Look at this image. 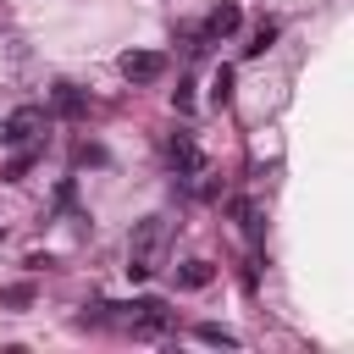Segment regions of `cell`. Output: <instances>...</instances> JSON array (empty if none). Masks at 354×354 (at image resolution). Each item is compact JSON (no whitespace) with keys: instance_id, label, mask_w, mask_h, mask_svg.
Returning a JSON list of instances; mask_svg holds the SVG:
<instances>
[{"instance_id":"6da1fadb","label":"cell","mask_w":354,"mask_h":354,"mask_svg":"<svg viewBox=\"0 0 354 354\" xmlns=\"http://www.w3.org/2000/svg\"><path fill=\"white\" fill-rule=\"evenodd\" d=\"M166 238H171V221H166V216H144V221L133 227V238H127V277H133V282L155 277V266H160V254H166Z\"/></svg>"},{"instance_id":"7a4b0ae2","label":"cell","mask_w":354,"mask_h":354,"mask_svg":"<svg viewBox=\"0 0 354 354\" xmlns=\"http://www.w3.org/2000/svg\"><path fill=\"white\" fill-rule=\"evenodd\" d=\"M94 321H111L133 337H155V332L171 326V310H166V299H127V304H100Z\"/></svg>"},{"instance_id":"3957f363","label":"cell","mask_w":354,"mask_h":354,"mask_svg":"<svg viewBox=\"0 0 354 354\" xmlns=\"http://www.w3.org/2000/svg\"><path fill=\"white\" fill-rule=\"evenodd\" d=\"M44 127H50V111H44V105H17V111L0 122V144H33Z\"/></svg>"},{"instance_id":"277c9868","label":"cell","mask_w":354,"mask_h":354,"mask_svg":"<svg viewBox=\"0 0 354 354\" xmlns=\"http://www.w3.org/2000/svg\"><path fill=\"white\" fill-rule=\"evenodd\" d=\"M116 66H122L127 83H155V77L166 72V55H160V50H127Z\"/></svg>"},{"instance_id":"5b68a950","label":"cell","mask_w":354,"mask_h":354,"mask_svg":"<svg viewBox=\"0 0 354 354\" xmlns=\"http://www.w3.org/2000/svg\"><path fill=\"white\" fill-rule=\"evenodd\" d=\"M166 155H171V166H177L183 177H205V155H199V144H194V133H171V144H166Z\"/></svg>"},{"instance_id":"8992f818","label":"cell","mask_w":354,"mask_h":354,"mask_svg":"<svg viewBox=\"0 0 354 354\" xmlns=\"http://www.w3.org/2000/svg\"><path fill=\"white\" fill-rule=\"evenodd\" d=\"M238 22H243V11L227 0V6H216L210 17H205V28H199V44H210V39H227V33H238Z\"/></svg>"},{"instance_id":"52a82bcc","label":"cell","mask_w":354,"mask_h":354,"mask_svg":"<svg viewBox=\"0 0 354 354\" xmlns=\"http://www.w3.org/2000/svg\"><path fill=\"white\" fill-rule=\"evenodd\" d=\"M210 277H216L210 260H188V266L177 271V288H210Z\"/></svg>"},{"instance_id":"ba28073f","label":"cell","mask_w":354,"mask_h":354,"mask_svg":"<svg viewBox=\"0 0 354 354\" xmlns=\"http://www.w3.org/2000/svg\"><path fill=\"white\" fill-rule=\"evenodd\" d=\"M194 337H199V343H216V348H238V332H227V326H216V321H199Z\"/></svg>"},{"instance_id":"9c48e42d","label":"cell","mask_w":354,"mask_h":354,"mask_svg":"<svg viewBox=\"0 0 354 354\" xmlns=\"http://www.w3.org/2000/svg\"><path fill=\"white\" fill-rule=\"evenodd\" d=\"M55 111H61V116H83V94H77L72 83H61V88H55Z\"/></svg>"},{"instance_id":"30bf717a","label":"cell","mask_w":354,"mask_h":354,"mask_svg":"<svg viewBox=\"0 0 354 354\" xmlns=\"http://www.w3.org/2000/svg\"><path fill=\"white\" fill-rule=\"evenodd\" d=\"M210 100H216V105L232 100V66H216V77H210Z\"/></svg>"},{"instance_id":"8fae6325","label":"cell","mask_w":354,"mask_h":354,"mask_svg":"<svg viewBox=\"0 0 354 354\" xmlns=\"http://www.w3.org/2000/svg\"><path fill=\"white\" fill-rule=\"evenodd\" d=\"M271 39H277V28H271V22H266V28H254V39L243 44V55H260V50H266Z\"/></svg>"},{"instance_id":"7c38bea8","label":"cell","mask_w":354,"mask_h":354,"mask_svg":"<svg viewBox=\"0 0 354 354\" xmlns=\"http://www.w3.org/2000/svg\"><path fill=\"white\" fill-rule=\"evenodd\" d=\"M238 221H243V232H249V238H254V232H260V210H254V205H249V199H243V205H238Z\"/></svg>"},{"instance_id":"4fadbf2b","label":"cell","mask_w":354,"mask_h":354,"mask_svg":"<svg viewBox=\"0 0 354 354\" xmlns=\"http://www.w3.org/2000/svg\"><path fill=\"white\" fill-rule=\"evenodd\" d=\"M28 299H33V288H28V282H22V288H6V293H0V304H11V310H17V304H28Z\"/></svg>"},{"instance_id":"5bb4252c","label":"cell","mask_w":354,"mask_h":354,"mask_svg":"<svg viewBox=\"0 0 354 354\" xmlns=\"http://www.w3.org/2000/svg\"><path fill=\"white\" fill-rule=\"evenodd\" d=\"M171 105H177V111H194V83H183V88L171 94Z\"/></svg>"}]
</instances>
